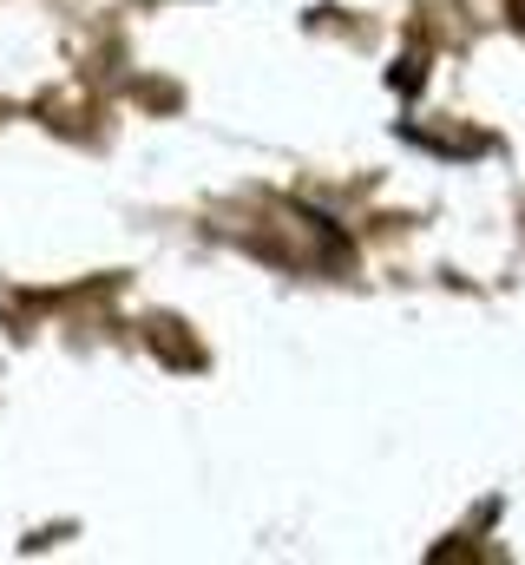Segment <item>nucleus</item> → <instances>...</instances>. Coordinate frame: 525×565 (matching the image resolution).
Here are the masks:
<instances>
[{
  "instance_id": "f257e3e1",
  "label": "nucleus",
  "mask_w": 525,
  "mask_h": 565,
  "mask_svg": "<svg viewBox=\"0 0 525 565\" xmlns=\"http://www.w3.org/2000/svg\"><path fill=\"white\" fill-rule=\"evenodd\" d=\"M506 13H513V26L525 33V0H506Z\"/></svg>"
}]
</instances>
